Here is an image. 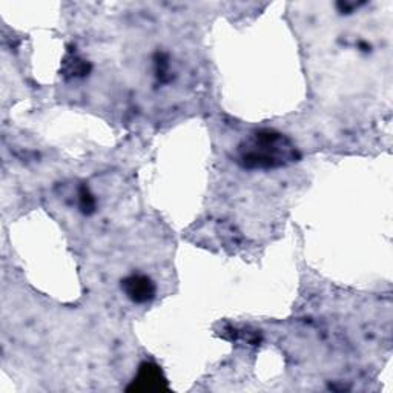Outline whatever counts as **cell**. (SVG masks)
<instances>
[{
    "label": "cell",
    "instance_id": "cell-6",
    "mask_svg": "<svg viewBox=\"0 0 393 393\" xmlns=\"http://www.w3.org/2000/svg\"><path fill=\"white\" fill-rule=\"evenodd\" d=\"M155 68H157L158 79H164V75H168V73H169V61H168L166 57L163 56V54H158V56H157Z\"/></svg>",
    "mask_w": 393,
    "mask_h": 393
},
{
    "label": "cell",
    "instance_id": "cell-4",
    "mask_svg": "<svg viewBox=\"0 0 393 393\" xmlns=\"http://www.w3.org/2000/svg\"><path fill=\"white\" fill-rule=\"evenodd\" d=\"M91 70L88 61L84 59H80L77 54L70 51L65 59V73L66 75H71V77H84Z\"/></svg>",
    "mask_w": 393,
    "mask_h": 393
},
{
    "label": "cell",
    "instance_id": "cell-2",
    "mask_svg": "<svg viewBox=\"0 0 393 393\" xmlns=\"http://www.w3.org/2000/svg\"><path fill=\"white\" fill-rule=\"evenodd\" d=\"M122 289L128 298L137 305H144V303L154 300L157 292L154 281L142 274L129 275L128 278L122 281Z\"/></svg>",
    "mask_w": 393,
    "mask_h": 393
},
{
    "label": "cell",
    "instance_id": "cell-5",
    "mask_svg": "<svg viewBox=\"0 0 393 393\" xmlns=\"http://www.w3.org/2000/svg\"><path fill=\"white\" fill-rule=\"evenodd\" d=\"M79 206H80V211L86 213V215H89V213H93L95 211V198L86 186H82L79 191Z\"/></svg>",
    "mask_w": 393,
    "mask_h": 393
},
{
    "label": "cell",
    "instance_id": "cell-3",
    "mask_svg": "<svg viewBox=\"0 0 393 393\" xmlns=\"http://www.w3.org/2000/svg\"><path fill=\"white\" fill-rule=\"evenodd\" d=\"M166 379L163 378L162 370L153 363H143L139 369V374L134 378L133 385L128 390H162L166 389Z\"/></svg>",
    "mask_w": 393,
    "mask_h": 393
},
{
    "label": "cell",
    "instance_id": "cell-1",
    "mask_svg": "<svg viewBox=\"0 0 393 393\" xmlns=\"http://www.w3.org/2000/svg\"><path fill=\"white\" fill-rule=\"evenodd\" d=\"M238 158L247 169H274L296 162L300 155L285 134L261 129L241 142Z\"/></svg>",
    "mask_w": 393,
    "mask_h": 393
}]
</instances>
